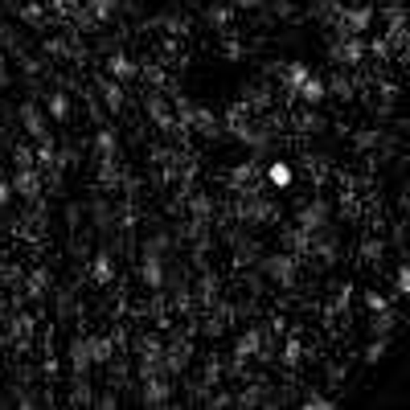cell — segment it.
Masks as SVG:
<instances>
[{
  "mask_svg": "<svg viewBox=\"0 0 410 410\" xmlns=\"http://www.w3.org/2000/svg\"><path fill=\"white\" fill-rule=\"evenodd\" d=\"M308 78H312V70H308L304 62H292V66H283V86H287V90H300Z\"/></svg>",
  "mask_w": 410,
  "mask_h": 410,
  "instance_id": "obj_18",
  "label": "cell"
},
{
  "mask_svg": "<svg viewBox=\"0 0 410 410\" xmlns=\"http://www.w3.org/2000/svg\"><path fill=\"white\" fill-rule=\"evenodd\" d=\"M386 49H390V45H386L382 37H374V41H370V53H378V57H386Z\"/></svg>",
  "mask_w": 410,
  "mask_h": 410,
  "instance_id": "obj_38",
  "label": "cell"
},
{
  "mask_svg": "<svg viewBox=\"0 0 410 410\" xmlns=\"http://www.w3.org/2000/svg\"><path fill=\"white\" fill-rule=\"evenodd\" d=\"M90 361H94V357H90V345H86L82 337H74V341H70V370H74V374H86Z\"/></svg>",
  "mask_w": 410,
  "mask_h": 410,
  "instance_id": "obj_12",
  "label": "cell"
},
{
  "mask_svg": "<svg viewBox=\"0 0 410 410\" xmlns=\"http://www.w3.org/2000/svg\"><path fill=\"white\" fill-rule=\"evenodd\" d=\"M86 4H90V16H94L99 25H103V21H111V16L119 12V0H86Z\"/></svg>",
  "mask_w": 410,
  "mask_h": 410,
  "instance_id": "obj_24",
  "label": "cell"
},
{
  "mask_svg": "<svg viewBox=\"0 0 410 410\" xmlns=\"http://www.w3.org/2000/svg\"><path fill=\"white\" fill-rule=\"evenodd\" d=\"M12 193H16V189H12V181H0V209L12 201Z\"/></svg>",
  "mask_w": 410,
  "mask_h": 410,
  "instance_id": "obj_36",
  "label": "cell"
},
{
  "mask_svg": "<svg viewBox=\"0 0 410 410\" xmlns=\"http://www.w3.org/2000/svg\"><path fill=\"white\" fill-rule=\"evenodd\" d=\"M333 57H337V62H345V66H357V62L366 57V45L349 33L345 41H337V45H333Z\"/></svg>",
  "mask_w": 410,
  "mask_h": 410,
  "instance_id": "obj_8",
  "label": "cell"
},
{
  "mask_svg": "<svg viewBox=\"0 0 410 410\" xmlns=\"http://www.w3.org/2000/svg\"><path fill=\"white\" fill-rule=\"evenodd\" d=\"M398 292H402V296H410V263H402V267H398Z\"/></svg>",
  "mask_w": 410,
  "mask_h": 410,
  "instance_id": "obj_34",
  "label": "cell"
},
{
  "mask_svg": "<svg viewBox=\"0 0 410 410\" xmlns=\"http://www.w3.org/2000/svg\"><path fill=\"white\" fill-rule=\"evenodd\" d=\"M366 308H370V312H386V308H390V300H386L382 292H366Z\"/></svg>",
  "mask_w": 410,
  "mask_h": 410,
  "instance_id": "obj_32",
  "label": "cell"
},
{
  "mask_svg": "<svg viewBox=\"0 0 410 410\" xmlns=\"http://www.w3.org/2000/svg\"><path fill=\"white\" fill-rule=\"evenodd\" d=\"M8 82H12V74H8V57L0 53V86H8Z\"/></svg>",
  "mask_w": 410,
  "mask_h": 410,
  "instance_id": "obj_39",
  "label": "cell"
},
{
  "mask_svg": "<svg viewBox=\"0 0 410 410\" xmlns=\"http://www.w3.org/2000/svg\"><path fill=\"white\" fill-rule=\"evenodd\" d=\"M185 366H189V345L172 341V345L164 349V370H168V374H181Z\"/></svg>",
  "mask_w": 410,
  "mask_h": 410,
  "instance_id": "obj_15",
  "label": "cell"
},
{
  "mask_svg": "<svg viewBox=\"0 0 410 410\" xmlns=\"http://www.w3.org/2000/svg\"><path fill=\"white\" fill-rule=\"evenodd\" d=\"M45 283H49V275H45V271H33V275H29V296H33V300L45 296Z\"/></svg>",
  "mask_w": 410,
  "mask_h": 410,
  "instance_id": "obj_31",
  "label": "cell"
},
{
  "mask_svg": "<svg viewBox=\"0 0 410 410\" xmlns=\"http://www.w3.org/2000/svg\"><path fill=\"white\" fill-rule=\"evenodd\" d=\"M370 25H374V8H370V4H357V8H345V12H341V25H337V29H341V37H349V33L357 37V33H366Z\"/></svg>",
  "mask_w": 410,
  "mask_h": 410,
  "instance_id": "obj_5",
  "label": "cell"
},
{
  "mask_svg": "<svg viewBox=\"0 0 410 410\" xmlns=\"http://www.w3.org/2000/svg\"><path fill=\"white\" fill-rule=\"evenodd\" d=\"M296 94H300V99H304L308 107H316V103H324V99H329V82H320V78L312 74V78H308V82H304V86H300Z\"/></svg>",
  "mask_w": 410,
  "mask_h": 410,
  "instance_id": "obj_13",
  "label": "cell"
},
{
  "mask_svg": "<svg viewBox=\"0 0 410 410\" xmlns=\"http://www.w3.org/2000/svg\"><path fill=\"white\" fill-rule=\"evenodd\" d=\"M99 90H103V103H107V111H119V107H123V86H119V78H107Z\"/></svg>",
  "mask_w": 410,
  "mask_h": 410,
  "instance_id": "obj_21",
  "label": "cell"
},
{
  "mask_svg": "<svg viewBox=\"0 0 410 410\" xmlns=\"http://www.w3.org/2000/svg\"><path fill=\"white\" fill-rule=\"evenodd\" d=\"M148 111H152V119H156V127H177V115H168V107H164V99L160 94H148Z\"/></svg>",
  "mask_w": 410,
  "mask_h": 410,
  "instance_id": "obj_19",
  "label": "cell"
},
{
  "mask_svg": "<svg viewBox=\"0 0 410 410\" xmlns=\"http://www.w3.org/2000/svg\"><path fill=\"white\" fill-rule=\"evenodd\" d=\"M164 370V345L156 337H144L140 341V378H152Z\"/></svg>",
  "mask_w": 410,
  "mask_h": 410,
  "instance_id": "obj_4",
  "label": "cell"
},
{
  "mask_svg": "<svg viewBox=\"0 0 410 410\" xmlns=\"http://www.w3.org/2000/svg\"><path fill=\"white\" fill-rule=\"evenodd\" d=\"M234 4H238V8H259L263 0H234Z\"/></svg>",
  "mask_w": 410,
  "mask_h": 410,
  "instance_id": "obj_42",
  "label": "cell"
},
{
  "mask_svg": "<svg viewBox=\"0 0 410 410\" xmlns=\"http://www.w3.org/2000/svg\"><path fill=\"white\" fill-rule=\"evenodd\" d=\"M12 164H16V168H37V148L12 144Z\"/></svg>",
  "mask_w": 410,
  "mask_h": 410,
  "instance_id": "obj_23",
  "label": "cell"
},
{
  "mask_svg": "<svg viewBox=\"0 0 410 410\" xmlns=\"http://www.w3.org/2000/svg\"><path fill=\"white\" fill-rule=\"evenodd\" d=\"M386 349H390V341H386V337H374V341L366 345V366H378V361L386 357Z\"/></svg>",
  "mask_w": 410,
  "mask_h": 410,
  "instance_id": "obj_28",
  "label": "cell"
},
{
  "mask_svg": "<svg viewBox=\"0 0 410 410\" xmlns=\"http://www.w3.org/2000/svg\"><path fill=\"white\" fill-rule=\"evenodd\" d=\"M86 345H90V357H94V361H111V337H90Z\"/></svg>",
  "mask_w": 410,
  "mask_h": 410,
  "instance_id": "obj_29",
  "label": "cell"
},
{
  "mask_svg": "<svg viewBox=\"0 0 410 410\" xmlns=\"http://www.w3.org/2000/svg\"><path fill=\"white\" fill-rule=\"evenodd\" d=\"M259 349H263V337L251 329V333L238 337V345H234V361H238V366H242V361H255V357H263Z\"/></svg>",
  "mask_w": 410,
  "mask_h": 410,
  "instance_id": "obj_9",
  "label": "cell"
},
{
  "mask_svg": "<svg viewBox=\"0 0 410 410\" xmlns=\"http://www.w3.org/2000/svg\"><path fill=\"white\" fill-rule=\"evenodd\" d=\"M193 131L205 136V140H214V136H218V115L205 111V107H193Z\"/></svg>",
  "mask_w": 410,
  "mask_h": 410,
  "instance_id": "obj_14",
  "label": "cell"
},
{
  "mask_svg": "<svg viewBox=\"0 0 410 410\" xmlns=\"http://www.w3.org/2000/svg\"><path fill=\"white\" fill-rule=\"evenodd\" d=\"M12 189H16V197L37 201V197H41V172H37V168H16V172H12Z\"/></svg>",
  "mask_w": 410,
  "mask_h": 410,
  "instance_id": "obj_7",
  "label": "cell"
},
{
  "mask_svg": "<svg viewBox=\"0 0 410 410\" xmlns=\"http://www.w3.org/2000/svg\"><path fill=\"white\" fill-rule=\"evenodd\" d=\"M21 16H25V21H33V25H37V21H41V8H37V4H25V8H21Z\"/></svg>",
  "mask_w": 410,
  "mask_h": 410,
  "instance_id": "obj_37",
  "label": "cell"
},
{
  "mask_svg": "<svg viewBox=\"0 0 410 410\" xmlns=\"http://www.w3.org/2000/svg\"><path fill=\"white\" fill-rule=\"evenodd\" d=\"M300 357H304L300 341H287V345H283V366H300Z\"/></svg>",
  "mask_w": 410,
  "mask_h": 410,
  "instance_id": "obj_33",
  "label": "cell"
},
{
  "mask_svg": "<svg viewBox=\"0 0 410 410\" xmlns=\"http://www.w3.org/2000/svg\"><path fill=\"white\" fill-rule=\"evenodd\" d=\"M90 275H94V283H111V279H115V263H111V255H107V251H99V255H94Z\"/></svg>",
  "mask_w": 410,
  "mask_h": 410,
  "instance_id": "obj_20",
  "label": "cell"
},
{
  "mask_svg": "<svg viewBox=\"0 0 410 410\" xmlns=\"http://www.w3.org/2000/svg\"><path fill=\"white\" fill-rule=\"evenodd\" d=\"M329 94H345V99H349V82H345V78H333V82H329Z\"/></svg>",
  "mask_w": 410,
  "mask_h": 410,
  "instance_id": "obj_35",
  "label": "cell"
},
{
  "mask_svg": "<svg viewBox=\"0 0 410 410\" xmlns=\"http://www.w3.org/2000/svg\"><path fill=\"white\" fill-rule=\"evenodd\" d=\"M366 259H382V242H366Z\"/></svg>",
  "mask_w": 410,
  "mask_h": 410,
  "instance_id": "obj_41",
  "label": "cell"
},
{
  "mask_svg": "<svg viewBox=\"0 0 410 410\" xmlns=\"http://www.w3.org/2000/svg\"><path fill=\"white\" fill-rule=\"evenodd\" d=\"M304 407H316V410H324V407H333V402H329V398H324V394H312V398H308V402H304Z\"/></svg>",
  "mask_w": 410,
  "mask_h": 410,
  "instance_id": "obj_40",
  "label": "cell"
},
{
  "mask_svg": "<svg viewBox=\"0 0 410 410\" xmlns=\"http://www.w3.org/2000/svg\"><path fill=\"white\" fill-rule=\"evenodd\" d=\"M49 115H53V123H66V119H70V99H66L62 90H49Z\"/></svg>",
  "mask_w": 410,
  "mask_h": 410,
  "instance_id": "obj_22",
  "label": "cell"
},
{
  "mask_svg": "<svg viewBox=\"0 0 410 410\" xmlns=\"http://www.w3.org/2000/svg\"><path fill=\"white\" fill-rule=\"evenodd\" d=\"M398 324V316L386 308V312H374V337H390V329Z\"/></svg>",
  "mask_w": 410,
  "mask_h": 410,
  "instance_id": "obj_27",
  "label": "cell"
},
{
  "mask_svg": "<svg viewBox=\"0 0 410 410\" xmlns=\"http://www.w3.org/2000/svg\"><path fill=\"white\" fill-rule=\"evenodd\" d=\"M267 214H271V205H263V201L242 205V218H246V222H259V218H267Z\"/></svg>",
  "mask_w": 410,
  "mask_h": 410,
  "instance_id": "obj_30",
  "label": "cell"
},
{
  "mask_svg": "<svg viewBox=\"0 0 410 410\" xmlns=\"http://www.w3.org/2000/svg\"><path fill=\"white\" fill-rule=\"evenodd\" d=\"M267 181H271L275 189H292L296 172H292V164H287V160H275V164H267Z\"/></svg>",
  "mask_w": 410,
  "mask_h": 410,
  "instance_id": "obj_17",
  "label": "cell"
},
{
  "mask_svg": "<svg viewBox=\"0 0 410 410\" xmlns=\"http://www.w3.org/2000/svg\"><path fill=\"white\" fill-rule=\"evenodd\" d=\"M140 275H144L148 292H160V287H164V255H160V251H152V246H144V263H140Z\"/></svg>",
  "mask_w": 410,
  "mask_h": 410,
  "instance_id": "obj_6",
  "label": "cell"
},
{
  "mask_svg": "<svg viewBox=\"0 0 410 410\" xmlns=\"http://www.w3.org/2000/svg\"><path fill=\"white\" fill-rule=\"evenodd\" d=\"M263 271H267V279H275L279 287H292V283H296V255H287V251L267 255V259H263Z\"/></svg>",
  "mask_w": 410,
  "mask_h": 410,
  "instance_id": "obj_1",
  "label": "cell"
},
{
  "mask_svg": "<svg viewBox=\"0 0 410 410\" xmlns=\"http://www.w3.org/2000/svg\"><path fill=\"white\" fill-rule=\"evenodd\" d=\"M136 70H140V66H136L127 53H111V57H107V74H111V78H119V82H123V78H131Z\"/></svg>",
  "mask_w": 410,
  "mask_h": 410,
  "instance_id": "obj_16",
  "label": "cell"
},
{
  "mask_svg": "<svg viewBox=\"0 0 410 410\" xmlns=\"http://www.w3.org/2000/svg\"><path fill=\"white\" fill-rule=\"evenodd\" d=\"M168 398H172V386H168L164 378H156V374L144 378V402H148V407H164Z\"/></svg>",
  "mask_w": 410,
  "mask_h": 410,
  "instance_id": "obj_10",
  "label": "cell"
},
{
  "mask_svg": "<svg viewBox=\"0 0 410 410\" xmlns=\"http://www.w3.org/2000/svg\"><path fill=\"white\" fill-rule=\"evenodd\" d=\"M205 16H209V25H222V29H226V25L234 21V8H230V4H209Z\"/></svg>",
  "mask_w": 410,
  "mask_h": 410,
  "instance_id": "obj_25",
  "label": "cell"
},
{
  "mask_svg": "<svg viewBox=\"0 0 410 410\" xmlns=\"http://www.w3.org/2000/svg\"><path fill=\"white\" fill-rule=\"evenodd\" d=\"M16 115H21V127H25L37 144H41V140H49V119L41 115V107H37V103H29V99H25V103L16 107Z\"/></svg>",
  "mask_w": 410,
  "mask_h": 410,
  "instance_id": "obj_2",
  "label": "cell"
},
{
  "mask_svg": "<svg viewBox=\"0 0 410 410\" xmlns=\"http://www.w3.org/2000/svg\"><path fill=\"white\" fill-rule=\"evenodd\" d=\"M94 148H99V156H103V160H111V156H115V131H111V127H103V131L94 136Z\"/></svg>",
  "mask_w": 410,
  "mask_h": 410,
  "instance_id": "obj_26",
  "label": "cell"
},
{
  "mask_svg": "<svg viewBox=\"0 0 410 410\" xmlns=\"http://www.w3.org/2000/svg\"><path fill=\"white\" fill-rule=\"evenodd\" d=\"M324 218H329V205H324V201H316V205H304L296 222H300V230H308V234H312V230H320V226H324Z\"/></svg>",
  "mask_w": 410,
  "mask_h": 410,
  "instance_id": "obj_11",
  "label": "cell"
},
{
  "mask_svg": "<svg viewBox=\"0 0 410 410\" xmlns=\"http://www.w3.org/2000/svg\"><path fill=\"white\" fill-rule=\"evenodd\" d=\"M263 177H267V172H263V168H259L255 160H246V164H238V168L230 172L234 189H238V193H246V197H255V193L263 189Z\"/></svg>",
  "mask_w": 410,
  "mask_h": 410,
  "instance_id": "obj_3",
  "label": "cell"
}]
</instances>
